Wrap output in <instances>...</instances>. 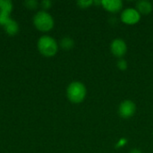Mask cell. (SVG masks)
<instances>
[{"mask_svg": "<svg viewBox=\"0 0 153 153\" xmlns=\"http://www.w3.org/2000/svg\"><path fill=\"white\" fill-rule=\"evenodd\" d=\"M87 95V89L81 82H71L66 89V96L68 100L75 104L82 103Z\"/></svg>", "mask_w": 153, "mask_h": 153, "instance_id": "1", "label": "cell"}, {"mask_svg": "<svg viewBox=\"0 0 153 153\" xmlns=\"http://www.w3.org/2000/svg\"><path fill=\"white\" fill-rule=\"evenodd\" d=\"M38 48L43 56L51 57L57 53L58 45L53 38L49 36H42L38 41Z\"/></svg>", "mask_w": 153, "mask_h": 153, "instance_id": "2", "label": "cell"}, {"mask_svg": "<svg viewBox=\"0 0 153 153\" xmlns=\"http://www.w3.org/2000/svg\"><path fill=\"white\" fill-rule=\"evenodd\" d=\"M35 27L40 31H49L54 27L53 17L45 11L37 13L33 19Z\"/></svg>", "mask_w": 153, "mask_h": 153, "instance_id": "3", "label": "cell"}, {"mask_svg": "<svg viewBox=\"0 0 153 153\" xmlns=\"http://www.w3.org/2000/svg\"><path fill=\"white\" fill-rule=\"evenodd\" d=\"M142 15L135 9V7L125 8L120 14V20L123 23L126 25H134L138 23L141 20Z\"/></svg>", "mask_w": 153, "mask_h": 153, "instance_id": "4", "label": "cell"}, {"mask_svg": "<svg viewBox=\"0 0 153 153\" xmlns=\"http://www.w3.org/2000/svg\"><path fill=\"white\" fill-rule=\"evenodd\" d=\"M136 112V105L130 100L122 101L118 107V114L122 118L128 119L134 116Z\"/></svg>", "mask_w": 153, "mask_h": 153, "instance_id": "5", "label": "cell"}, {"mask_svg": "<svg viewBox=\"0 0 153 153\" xmlns=\"http://www.w3.org/2000/svg\"><path fill=\"white\" fill-rule=\"evenodd\" d=\"M110 51L112 55L116 57L123 58V56L127 52V45L126 42L122 39H115L110 43Z\"/></svg>", "mask_w": 153, "mask_h": 153, "instance_id": "6", "label": "cell"}, {"mask_svg": "<svg viewBox=\"0 0 153 153\" xmlns=\"http://www.w3.org/2000/svg\"><path fill=\"white\" fill-rule=\"evenodd\" d=\"M123 2L121 0H102L101 6L111 13H116L123 9Z\"/></svg>", "mask_w": 153, "mask_h": 153, "instance_id": "7", "label": "cell"}, {"mask_svg": "<svg viewBox=\"0 0 153 153\" xmlns=\"http://www.w3.org/2000/svg\"><path fill=\"white\" fill-rule=\"evenodd\" d=\"M135 9L141 15H148L153 10V4L148 0H139L135 4Z\"/></svg>", "mask_w": 153, "mask_h": 153, "instance_id": "8", "label": "cell"}, {"mask_svg": "<svg viewBox=\"0 0 153 153\" xmlns=\"http://www.w3.org/2000/svg\"><path fill=\"white\" fill-rule=\"evenodd\" d=\"M4 28H5V30L8 34L10 35H14L17 33L18 31V25L17 23L13 21V20H10L5 25H4Z\"/></svg>", "mask_w": 153, "mask_h": 153, "instance_id": "9", "label": "cell"}, {"mask_svg": "<svg viewBox=\"0 0 153 153\" xmlns=\"http://www.w3.org/2000/svg\"><path fill=\"white\" fill-rule=\"evenodd\" d=\"M12 8H13V4L11 1L0 0V13L10 14Z\"/></svg>", "mask_w": 153, "mask_h": 153, "instance_id": "10", "label": "cell"}, {"mask_svg": "<svg viewBox=\"0 0 153 153\" xmlns=\"http://www.w3.org/2000/svg\"><path fill=\"white\" fill-rule=\"evenodd\" d=\"M74 46V41L73 39L69 38V37H65L64 39H62L61 40V47L65 49V50H69L71 49Z\"/></svg>", "mask_w": 153, "mask_h": 153, "instance_id": "11", "label": "cell"}, {"mask_svg": "<svg viewBox=\"0 0 153 153\" xmlns=\"http://www.w3.org/2000/svg\"><path fill=\"white\" fill-rule=\"evenodd\" d=\"M77 4L80 8L86 9V8L91 7L92 4H94V2L93 0H80L77 2Z\"/></svg>", "mask_w": 153, "mask_h": 153, "instance_id": "12", "label": "cell"}, {"mask_svg": "<svg viewBox=\"0 0 153 153\" xmlns=\"http://www.w3.org/2000/svg\"><path fill=\"white\" fill-rule=\"evenodd\" d=\"M117 66L119 70L121 71H126L128 67V64H127V61L124 58H119L117 60Z\"/></svg>", "mask_w": 153, "mask_h": 153, "instance_id": "13", "label": "cell"}, {"mask_svg": "<svg viewBox=\"0 0 153 153\" xmlns=\"http://www.w3.org/2000/svg\"><path fill=\"white\" fill-rule=\"evenodd\" d=\"M25 4L29 8H37V5H38V3L36 1H28Z\"/></svg>", "mask_w": 153, "mask_h": 153, "instance_id": "14", "label": "cell"}, {"mask_svg": "<svg viewBox=\"0 0 153 153\" xmlns=\"http://www.w3.org/2000/svg\"><path fill=\"white\" fill-rule=\"evenodd\" d=\"M51 4H52V3H51L50 1H43V2H42V6H43L44 8H46V9L50 8Z\"/></svg>", "mask_w": 153, "mask_h": 153, "instance_id": "15", "label": "cell"}, {"mask_svg": "<svg viewBox=\"0 0 153 153\" xmlns=\"http://www.w3.org/2000/svg\"><path fill=\"white\" fill-rule=\"evenodd\" d=\"M129 153H143V152L140 150V149H138V148H134V149H132Z\"/></svg>", "mask_w": 153, "mask_h": 153, "instance_id": "16", "label": "cell"}]
</instances>
